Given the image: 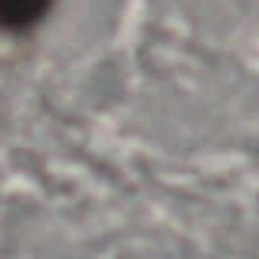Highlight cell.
<instances>
[{
	"label": "cell",
	"mask_w": 259,
	"mask_h": 259,
	"mask_svg": "<svg viewBox=\"0 0 259 259\" xmlns=\"http://www.w3.org/2000/svg\"><path fill=\"white\" fill-rule=\"evenodd\" d=\"M53 0H0V26L4 30H30L46 17Z\"/></svg>",
	"instance_id": "cell-1"
}]
</instances>
